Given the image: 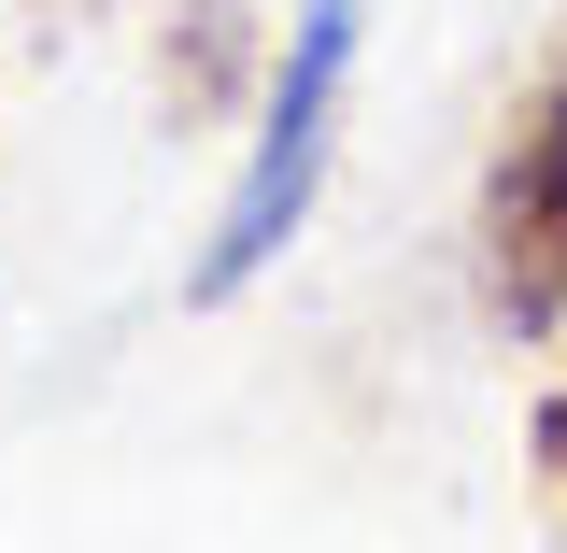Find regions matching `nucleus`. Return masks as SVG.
<instances>
[{"label":"nucleus","instance_id":"f257e3e1","mask_svg":"<svg viewBox=\"0 0 567 553\" xmlns=\"http://www.w3.org/2000/svg\"><path fill=\"white\" fill-rule=\"evenodd\" d=\"M354 43H369V0H298V14H284V43H270V114H256V142H241V185H227V213H213L199 270H185L199 313H227L241 284H270L284 242L312 227L327 156H341V100H354Z\"/></svg>","mask_w":567,"mask_h":553},{"label":"nucleus","instance_id":"f03ea898","mask_svg":"<svg viewBox=\"0 0 567 553\" xmlns=\"http://www.w3.org/2000/svg\"><path fill=\"white\" fill-rule=\"evenodd\" d=\"M468 256H483V313L511 341H554L567 327V43L525 71V100H511V129L483 156Z\"/></svg>","mask_w":567,"mask_h":553},{"label":"nucleus","instance_id":"7ed1b4c3","mask_svg":"<svg viewBox=\"0 0 567 553\" xmlns=\"http://www.w3.org/2000/svg\"><path fill=\"white\" fill-rule=\"evenodd\" d=\"M525 454H539V483H554V511H567V383L539 398V426H525Z\"/></svg>","mask_w":567,"mask_h":553}]
</instances>
